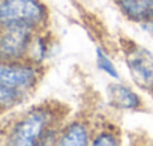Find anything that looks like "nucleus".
<instances>
[{
    "label": "nucleus",
    "instance_id": "9d476101",
    "mask_svg": "<svg viewBox=\"0 0 153 146\" xmlns=\"http://www.w3.org/2000/svg\"><path fill=\"white\" fill-rule=\"evenodd\" d=\"M96 66L101 71H104L107 76H110L111 79H119V71H117L114 62L101 48H96Z\"/></svg>",
    "mask_w": 153,
    "mask_h": 146
},
{
    "label": "nucleus",
    "instance_id": "9b49d317",
    "mask_svg": "<svg viewBox=\"0 0 153 146\" xmlns=\"http://www.w3.org/2000/svg\"><path fill=\"white\" fill-rule=\"evenodd\" d=\"M117 143H119V139L111 131H102L92 140V145L95 146H114Z\"/></svg>",
    "mask_w": 153,
    "mask_h": 146
},
{
    "label": "nucleus",
    "instance_id": "20e7f679",
    "mask_svg": "<svg viewBox=\"0 0 153 146\" xmlns=\"http://www.w3.org/2000/svg\"><path fill=\"white\" fill-rule=\"evenodd\" d=\"M125 62L132 82L140 89L153 94V53L135 41H128Z\"/></svg>",
    "mask_w": 153,
    "mask_h": 146
},
{
    "label": "nucleus",
    "instance_id": "7ed1b4c3",
    "mask_svg": "<svg viewBox=\"0 0 153 146\" xmlns=\"http://www.w3.org/2000/svg\"><path fill=\"white\" fill-rule=\"evenodd\" d=\"M35 29L20 24H0V59L21 62L29 56Z\"/></svg>",
    "mask_w": 153,
    "mask_h": 146
},
{
    "label": "nucleus",
    "instance_id": "39448f33",
    "mask_svg": "<svg viewBox=\"0 0 153 146\" xmlns=\"http://www.w3.org/2000/svg\"><path fill=\"white\" fill-rule=\"evenodd\" d=\"M38 82V69L35 63H23V62H9L0 59V85L26 92L35 86Z\"/></svg>",
    "mask_w": 153,
    "mask_h": 146
},
{
    "label": "nucleus",
    "instance_id": "f257e3e1",
    "mask_svg": "<svg viewBox=\"0 0 153 146\" xmlns=\"http://www.w3.org/2000/svg\"><path fill=\"white\" fill-rule=\"evenodd\" d=\"M51 136V113L45 109H33L15 122L8 142L18 146L45 145Z\"/></svg>",
    "mask_w": 153,
    "mask_h": 146
},
{
    "label": "nucleus",
    "instance_id": "f8f14e48",
    "mask_svg": "<svg viewBox=\"0 0 153 146\" xmlns=\"http://www.w3.org/2000/svg\"><path fill=\"white\" fill-rule=\"evenodd\" d=\"M140 26H141V29L153 39V18H150V20H147V21H143V23H140Z\"/></svg>",
    "mask_w": 153,
    "mask_h": 146
},
{
    "label": "nucleus",
    "instance_id": "f03ea898",
    "mask_svg": "<svg viewBox=\"0 0 153 146\" xmlns=\"http://www.w3.org/2000/svg\"><path fill=\"white\" fill-rule=\"evenodd\" d=\"M48 12L39 0H2L0 24H20L38 29L47 21Z\"/></svg>",
    "mask_w": 153,
    "mask_h": 146
},
{
    "label": "nucleus",
    "instance_id": "6e6552de",
    "mask_svg": "<svg viewBox=\"0 0 153 146\" xmlns=\"http://www.w3.org/2000/svg\"><path fill=\"white\" fill-rule=\"evenodd\" d=\"M57 143L62 145V146H84V145H89L90 143V134H89L87 125L80 122V121L71 122L68 127H65V130L59 136Z\"/></svg>",
    "mask_w": 153,
    "mask_h": 146
},
{
    "label": "nucleus",
    "instance_id": "0eeeda50",
    "mask_svg": "<svg viewBox=\"0 0 153 146\" xmlns=\"http://www.w3.org/2000/svg\"><path fill=\"white\" fill-rule=\"evenodd\" d=\"M119 6L132 21L143 23L153 18V0H119Z\"/></svg>",
    "mask_w": 153,
    "mask_h": 146
},
{
    "label": "nucleus",
    "instance_id": "1a4fd4ad",
    "mask_svg": "<svg viewBox=\"0 0 153 146\" xmlns=\"http://www.w3.org/2000/svg\"><path fill=\"white\" fill-rule=\"evenodd\" d=\"M21 98H23V92L14 91V89H9V88H5L0 85V110L14 107L15 104L21 101Z\"/></svg>",
    "mask_w": 153,
    "mask_h": 146
},
{
    "label": "nucleus",
    "instance_id": "423d86ee",
    "mask_svg": "<svg viewBox=\"0 0 153 146\" xmlns=\"http://www.w3.org/2000/svg\"><path fill=\"white\" fill-rule=\"evenodd\" d=\"M107 100L110 106L119 110H138L143 106L140 95L122 83H111L107 86Z\"/></svg>",
    "mask_w": 153,
    "mask_h": 146
}]
</instances>
